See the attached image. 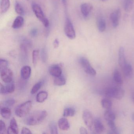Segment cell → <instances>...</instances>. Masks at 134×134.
<instances>
[{
    "instance_id": "obj_8",
    "label": "cell",
    "mask_w": 134,
    "mask_h": 134,
    "mask_svg": "<svg viewBox=\"0 0 134 134\" xmlns=\"http://www.w3.org/2000/svg\"><path fill=\"white\" fill-rule=\"evenodd\" d=\"M121 16V12L120 8H117L110 14V19L114 28H116L119 25Z\"/></svg>"
},
{
    "instance_id": "obj_29",
    "label": "cell",
    "mask_w": 134,
    "mask_h": 134,
    "mask_svg": "<svg viewBox=\"0 0 134 134\" xmlns=\"http://www.w3.org/2000/svg\"><path fill=\"white\" fill-rule=\"evenodd\" d=\"M15 12L21 16H23L25 15V12L23 7L21 4L18 2L15 3Z\"/></svg>"
},
{
    "instance_id": "obj_13",
    "label": "cell",
    "mask_w": 134,
    "mask_h": 134,
    "mask_svg": "<svg viewBox=\"0 0 134 134\" xmlns=\"http://www.w3.org/2000/svg\"><path fill=\"white\" fill-rule=\"evenodd\" d=\"M19 129L18 124L14 118L11 119L10 122V126L8 129V134H18Z\"/></svg>"
},
{
    "instance_id": "obj_15",
    "label": "cell",
    "mask_w": 134,
    "mask_h": 134,
    "mask_svg": "<svg viewBox=\"0 0 134 134\" xmlns=\"http://www.w3.org/2000/svg\"><path fill=\"white\" fill-rule=\"evenodd\" d=\"M21 78L24 80H28L31 76V67L27 65L23 66L21 70Z\"/></svg>"
},
{
    "instance_id": "obj_1",
    "label": "cell",
    "mask_w": 134,
    "mask_h": 134,
    "mask_svg": "<svg viewBox=\"0 0 134 134\" xmlns=\"http://www.w3.org/2000/svg\"><path fill=\"white\" fill-rule=\"evenodd\" d=\"M47 116V113L46 110H38L34 112L27 117L25 122L27 125H37L43 121Z\"/></svg>"
},
{
    "instance_id": "obj_39",
    "label": "cell",
    "mask_w": 134,
    "mask_h": 134,
    "mask_svg": "<svg viewBox=\"0 0 134 134\" xmlns=\"http://www.w3.org/2000/svg\"><path fill=\"white\" fill-rule=\"evenodd\" d=\"M21 43L25 44L29 48L31 47L32 46V43L31 41L26 38H22L21 40Z\"/></svg>"
},
{
    "instance_id": "obj_17",
    "label": "cell",
    "mask_w": 134,
    "mask_h": 134,
    "mask_svg": "<svg viewBox=\"0 0 134 134\" xmlns=\"http://www.w3.org/2000/svg\"><path fill=\"white\" fill-rule=\"evenodd\" d=\"M94 127L95 131L97 133H102L105 130V127L102 121L98 119H96L94 120Z\"/></svg>"
},
{
    "instance_id": "obj_14",
    "label": "cell",
    "mask_w": 134,
    "mask_h": 134,
    "mask_svg": "<svg viewBox=\"0 0 134 134\" xmlns=\"http://www.w3.org/2000/svg\"><path fill=\"white\" fill-rule=\"evenodd\" d=\"M122 70L126 78L130 79L132 78L133 75V68L131 64L126 63Z\"/></svg>"
},
{
    "instance_id": "obj_40",
    "label": "cell",
    "mask_w": 134,
    "mask_h": 134,
    "mask_svg": "<svg viewBox=\"0 0 134 134\" xmlns=\"http://www.w3.org/2000/svg\"><path fill=\"white\" fill-rule=\"evenodd\" d=\"M30 35L32 37H35L37 36V34H38V30L36 28L32 29L30 30Z\"/></svg>"
},
{
    "instance_id": "obj_10",
    "label": "cell",
    "mask_w": 134,
    "mask_h": 134,
    "mask_svg": "<svg viewBox=\"0 0 134 134\" xmlns=\"http://www.w3.org/2000/svg\"><path fill=\"white\" fill-rule=\"evenodd\" d=\"M127 63L125 48L124 47H120L118 51V63L122 70Z\"/></svg>"
},
{
    "instance_id": "obj_50",
    "label": "cell",
    "mask_w": 134,
    "mask_h": 134,
    "mask_svg": "<svg viewBox=\"0 0 134 134\" xmlns=\"http://www.w3.org/2000/svg\"><path fill=\"white\" fill-rule=\"evenodd\" d=\"M26 1H29V0H26Z\"/></svg>"
},
{
    "instance_id": "obj_24",
    "label": "cell",
    "mask_w": 134,
    "mask_h": 134,
    "mask_svg": "<svg viewBox=\"0 0 134 134\" xmlns=\"http://www.w3.org/2000/svg\"><path fill=\"white\" fill-rule=\"evenodd\" d=\"M113 78L114 81L118 84L121 85L123 84V80L121 75L117 69H116L114 72Z\"/></svg>"
},
{
    "instance_id": "obj_43",
    "label": "cell",
    "mask_w": 134,
    "mask_h": 134,
    "mask_svg": "<svg viewBox=\"0 0 134 134\" xmlns=\"http://www.w3.org/2000/svg\"><path fill=\"white\" fill-rule=\"evenodd\" d=\"M80 131L81 134H87L88 133L87 129L83 127H81L80 128Z\"/></svg>"
},
{
    "instance_id": "obj_38",
    "label": "cell",
    "mask_w": 134,
    "mask_h": 134,
    "mask_svg": "<svg viewBox=\"0 0 134 134\" xmlns=\"http://www.w3.org/2000/svg\"><path fill=\"white\" fill-rule=\"evenodd\" d=\"M6 131V125L4 122L2 120L0 121V133H5Z\"/></svg>"
},
{
    "instance_id": "obj_26",
    "label": "cell",
    "mask_w": 134,
    "mask_h": 134,
    "mask_svg": "<svg viewBox=\"0 0 134 134\" xmlns=\"http://www.w3.org/2000/svg\"><path fill=\"white\" fill-rule=\"evenodd\" d=\"M104 118L107 121H114L116 119V115L110 110H107L104 113Z\"/></svg>"
},
{
    "instance_id": "obj_23",
    "label": "cell",
    "mask_w": 134,
    "mask_h": 134,
    "mask_svg": "<svg viewBox=\"0 0 134 134\" xmlns=\"http://www.w3.org/2000/svg\"><path fill=\"white\" fill-rule=\"evenodd\" d=\"M48 94L44 91H42L39 92L37 95L36 100L38 102L43 103L47 98Z\"/></svg>"
},
{
    "instance_id": "obj_28",
    "label": "cell",
    "mask_w": 134,
    "mask_h": 134,
    "mask_svg": "<svg viewBox=\"0 0 134 134\" xmlns=\"http://www.w3.org/2000/svg\"><path fill=\"white\" fill-rule=\"evenodd\" d=\"M76 113V110L73 107H67L63 111V115L65 117H72Z\"/></svg>"
},
{
    "instance_id": "obj_46",
    "label": "cell",
    "mask_w": 134,
    "mask_h": 134,
    "mask_svg": "<svg viewBox=\"0 0 134 134\" xmlns=\"http://www.w3.org/2000/svg\"><path fill=\"white\" fill-rule=\"evenodd\" d=\"M63 4L64 6H65L66 5V0H62Z\"/></svg>"
},
{
    "instance_id": "obj_45",
    "label": "cell",
    "mask_w": 134,
    "mask_h": 134,
    "mask_svg": "<svg viewBox=\"0 0 134 134\" xmlns=\"http://www.w3.org/2000/svg\"><path fill=\"white\" fill-rule=\"evenodd\" d=\"M131 26L132 29H134V13L132 14L131 18Z\"/></svg>"
},
{
    "instance_id": "obj_19",
    "label": "cell",
    "mask_w": 134,
    "mask_h": 134,
    "mask_svg": "<svg viewBox=\"0 0 134 134\" xmlns=\"http://www.w3.org/2000/svg\"><path fill=\"white\" fill-rule=\"evenodd\" d=\"M98 30L101 32H103L106 28V23L105 20L103 17H99L98 18L97 21Z\"/></svg>"
},
{
    "instance_id": "obj_21",
    "label": "cell",
    "mask_w": 134,
    "mask_h": 134,
    "mask_svg": "<svg viewBox=\"0 0 134 134\" xmlns=\"http://www.w3.org/2000/svg\"><path fill=\"white\" fill-rule=\"evenodd\" d=\"M1 114L3 118L9 119L12 115L11 110L8 107H4L1 109Z\"/></svg>"
},
{
    "instance_id": "obj_5",
    "label": "cell",
    "mask_w": 134,
    "mask_h": 134,
    "mask_svg": "<svg viewBox=\"0 0 134 134\" xmlns=\"http://www.w3.org/2000/svg\"><path fill=\"white\" fill-rule=\"evenodd\" d=\"M79 62L83 68V69L87 74L92 76H95L96 75V71L92 67L87 59L85 57H81L80 59Z\"/></svg>"
},
{
    "instance_id": "obj_7",
    "label": "cell",
    "mask_w": 134,
    "mask_h": 134,
    "mask_svg": "<svg viewBox=\"0 0 134 134\" xmlns=\"http://www.w3.org/2000/svg\"><path fill=\"white\" fill-rule=\"evenodd\" d=\"M83 119L87 127L91 131H92L94 127V120L91 112L87 110H85L83 112Z\"/></svg>"
},
{
    "instance_id": "obj_42",
    "label": "cell",
    "mask_w": 134,
    "mask_h": 134,
    "mask_svg": "<svg viewBox=\"0 0 134 134\" xmlns=\"http://www.w3.org/2000/svg\"><path fill=\"white\" fill-rule=\"evenodd\" d=\"M59 41L57 38L55 39L53 42V46L55 48H57L59 46Z\"/></svg>"
},
{
    "instance_id": "obj_25",
    "label": "cell",
    "mask_w": 134,
    "mask_h": 134,
    "mask_svg": "<svg viewBox=\"0 0 134 134\" xmlns=\"http://www.w3.org/2000/svg\"><path fill=\"white\" fill-rule=\"evenodd\" d=\"M66 83V80L65 78L62 75L57 77H55L54 79V84L56 86H63Z\"/></svg>"
},
{
    "instance_id": "obj_11",
    "label": "cell",
    "mask_w": 134,
    "mask_h": 134,
    "mask_svg": "<svg viewBox=\"0 0 134 134\" xmlns=\"http://www.w3.org/2000/svg\"><path fill=\"white\" fill-rule=\"evenodd\" d=\"M49 72L51 76L54 77L59 76L62 73V66L59 64L52 65L49 68Z\"/></svg>"
},
{
    "instance_id": "obj_3",
    "label": "cell",
    "mask_w": 134,
    "mask_h": 134,
    "mask_svg": "<svg viewBox=\"0 0 134 134\" xmlns=\"http://www.w3.org/2000/svg\"><path fill=\"white\" fill-rule=\"evenodd\" d=\"M32 9L36 17L42 22L44 26L46 28H49L50 25L49 21L45 18L40 6L36 3H33L32 4Z\"/></svg>"
},
{
    "instance_id": "obj_35",
    "label": "cell",
    "mask_w": 134,
    "mask_h": 134,
    "mask_svg": "<svg viewBox=\"0 0 134 134\" xmlns=\"http://www.w3.org/2000/svg\"><path fill=\"white\" fill-rule=\"evenodd\" d=\"M39 55V51L38 50H34L32 53V62L34 65L35 66L37 63L38 57Z\"/></svg>"
},
{
    "instance_id": "obj_6",
    "label": "cell",
    "mask_w": 134,
    "mask_h": 134,
    "mask_svg": "<svg viewBox=\"0 0 134 134\" xmlns=\"http://www.w3.org/2000/svg\"><path fill=\"white\" fill-rule=\"evenodd\" d=\"M64 32L67 37L73 40L76 37V32L72 22L69 18H66L64 26Z\"/></svg>"
},
{
    "instance_id": "obj_37",
    "label": "cell",
    "mask_w": 134,
    "mask_h": 134,
    "mask_svg": "<svg viewBox=\"0 0 134 134\" xmlns=\"http://www.w3.org/2000/svg\"><path fill=\"white\" fill-rule=\"evenodd\" d=\"M4 103L7 107H12L15 103V100L13 98L8 99L4 101Z\"/></svg>"
},
{
    "instance_id": "obj_30",
    "label": "cell",
    "mask_w": 134,
    "mask_h": 134,
    "mask_svg": "<svg viewBox=\"0 0 134 134\" xmlns=\"http://www.w3.org/2000/svg\"><path fill=\"white\" fill-rule=\"evenodd\" d=\"M102 106L107 110H110L112 106V102L110 100L107 98H103L101 101Z\"/></svg>"
},
{
    "instance_id": "obj_16",
    "label": "cell",
    "mask_w": 134,
    "mask_h": 134,
    "mask_svg": "<svg viewBox=\"0 0 134 134\" xmlns=\"http://www.w3.org/2000/svg\"><path fill=\"white\" fill-rule=\"evenodd\" d=\"M59 127L63 131H67L70 128L69 121L65 118H61L58 122Z\"/></svg>"
},
{
    "instance_id": "obj_31",
    "label": "cell",
    "mask_w": 134,
    "mask_h": 134,
    "mask_svg": "<svg viewBox=\"0 0 134 134\" xmlns=\"http://www.w3.org/2000/svg\"><path fill=\"white\" fill-rule=\"evenodd\" d=\"M7 86H5V94L13 93L15 89V85L13 81L7 83Z\"/></svg>"
},
{
    "instance_id": "obj_20",
    "label": "cell",
    "mask_w": 134,
    "mask_h": 134,
    "mask_svg": "<svg viewBox=\"0 0 134 134\" xmlns=\"http://www.w3.org/2000/svg\"><path fill=\"white\" fill-rule=\"evenodd\" d=\"M10 6V0H1V13L4 14L9 10Z\"/></svg>"
},
{
    "instance_id": "obj_9",
    "label": "cell",
    "mask_w": 134,
    "mask_h": 134,
    "mask_svg": "<svg viewBox=\"0 0 134 134\" xmlns=\"http://www.w3.org/2000/svg\"><path fill=\"white\" fill-rule=\"evenodd\" d=\"M1 77L4 83H8L12 81L13 73L12 70L7 68L1 70Z\"/></svg>"
},
{
    "instance_id": "obj_34",
    "label": "cell",
    "mask_w": 134,
    "mask_h": 134,
    "mask_svg": "<svg viewBox=\"0 0 134 134\" xmlns=\"http://www.w3.org/2000/svg\"><path fill=\"white\" fill-rule=\"evenodd\" d=\"M41 60L43 63L47 62L48 58L47 51L46 48L44 47L42 48L41 52Z\"/></svg>"
},
{
    "instance_id": "obj_41",
    "label": "cell",
    "mask_w": 134,
    "mask_h": 134,
    "mask_svg": "<svg viewBox=\"0 0 134 134\" xmlns=\"http://www.w3.org/2000/svg\"><path fill=\"white\" fill-rule=\"evenodd\" d=\"M21 134H32L31 131L29 129L24 127L21 131Z\"/></svg>"
},
{
    "instance_id": "obj_36",
    "label": "cell",
    "mask_w": 134,
    "mask_h": 134,
    "mask_svg": "<svg viewBox=\"0 0 134 134\" xmlns=\"http://www.w3.org/2000/svg\"><path fill=\"white\" fill-rule=\"evenodd\" d=\"M8 65V62L5 59H1L0 61V70L7 68Z\"/></svg>"
},
{
    "instance_id": "obj_44",
    "label": "cell",
    "mask_w": 134,
    "mask_h": 134,
    "mask_svg": "<svg viewBox=\"0 0 134 134\" xmlns=\"http://www.w3.org/2000/svg\"><path fill=\"white\" fill-rule=\"evenodd\" d=\"M5 86L1 83V94H5Z\"/></svg>"
},
{
    "instance_id": "obj_32",
    "label": "cell",
    "mask_w": 134,
    "mask_h": 134,
    "mask_svg": "<svg viewBox=\"0 0 134 134\" xmlns=\"http://www.w3.org/2000/svg\"><path fill=\"white\" fill-rule=\"evenodd\" d=\"M43 85V82L42 81H39V82H37L35 84L33 87L32 89H31V94H36L40 89Z\"/></svg>"
},
{
    "instance_id": "obj_2",
    "label": "cell",
    "mask_w": 134,
    "mask_h": 134,
    "mask_svg": "<svg viewBox=\"0 0 134 134\" xmlns=\"http://www.w3.org/2000/svg\"><path fill=\"white\" fill-rule=\"evenodd\" d=\"M102 94L108 98L120 100L124 96L125 91L120 87L109 88L105 89Z\"/></svg>"
},
{
    "instance_id": "obj_47",
    "label": "cell",
    "mask_w": 134,
    "mask_h": 134,
    "mask_svg": "<svg viewBox=\"0 0 134 134\" xmlns=\"http://www.w3.org/2000/svg\"><path fill=\"white\" fill-rule=\"evenodd\" d=\"M132 102L134 104V92L132 93Z\"/></svg>"
},
{
    "instance_id": "obj_18",
    "label": "cell",
    "mask_w": 134,
    "mask_h": 134,
    "mask_svg": "<svg viewBox=\"0 0 134 134\" xmlns=\"http://www.w3.org/2000/svg\"><path fill=\"white\" fill-rule=\"evenodd\" d=\"M24 19L22 16L17 17L15 19L12 24V27L14 29H20L24 25Z\"/></svg>"
},
{
    "instance_id": "obj_48",
    "label": "cell",
    "mask_w": 134,
    "mask_h": 134,
    "mask_svg": "<svg viewBox=\"0 0 134 134\" xmlns=\"http://www.w3.org/2000/svg\"><path fill=\"white\" fill-rule=\"evenodd\" d=\"M132 121L134 122V112H133L132 114Z\"/></svg>"
},
{
    "instance_id": "obj_33",
    "label": "cell",
    "mask_w": 134,
    "mask_h": 134,
    "mask_svg": "<svg viewBox=\"0 0 134 134\" xmlns=\"http://www.w3.org/2000/svg\"><path fill=\"white\" fill-rule=\"evenodd\" d=\"M49 127L51 134H57L58 133V128L55 122L54 121L51 122L49 124Z\"/></svg>"
},
{
    "instance_id": "obj_12",
    "label": "cell",
    "mask_w": 134,
    "mask_h": 134,
    "mask_svg": "<svg viewBox=\"0 0 134 134\" xmlns=\"http://www.w3.org/2000/svg\"><path fill=\"white\" fill-rule=\"evenodd\" d=\"M93 6L88 3H84L80 6L81 12L85 18H87L93 10Z\"/></svg>"
},
{
    "instance_id": "obj_27",
    "label": "cell",
    "mask_w": 134,
    "mask_h": 134,
    "mask_svg": "<svg viewBox=\"0 0 134 134\" xmlns=\"http://www.w3.org/2000/svg\"><path fill=\"white\" fill-rule=\"evenodd\" d=\"M107 125L110 128L111 132L109 133L112 134H120V131L117 128L114 121H107Z\"/></svg>"
},
{
    "instance_id": "obj_49",
    "label": "cell",
    "mask_w": 134,
    "mask_h": 134,
    "mask_svg": "<svg viewBox=\"0 0 134 134\" xmlns=\"http://www.w3.org/2000/svg\"><path fill=\"white\" fill-rule=\"evenodd\" d=\"M100 1H102V2H106V1H108L109 0H99Z\"/></svg>"
},
{
    "instance_id": "obj_22",
    "label": "cell",
    "mask_w": 134,
    "mask_h": 134,
    "mask_svg": "<svg viewBox=\"0 0 134 134\" xmlns=\"http://www.w3.org/2000/svg\"><path fill=\"white\" fill-rule=\"evenodd\" d=\"M133 0H125L124 2V9L126 12H131L133 8Z\"/></svg>"
},
{
    "instance_id": "obj_4",
    "label": "cell",
    "mask_w": 134,
    "mask_h": 134,
    "mask_svg": "<svg viewBox=\"0 0 134 134\" xmlns=\"http://www.w3.org/2000/svg\"><path fill=\"white\" fill-rule=\"evenodd\" d=\"M32 108V101H27L16 107L15 111V114L19 117H24L29 114Z\"/></svg>"
}]
</instances>
